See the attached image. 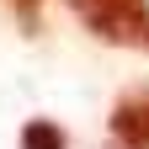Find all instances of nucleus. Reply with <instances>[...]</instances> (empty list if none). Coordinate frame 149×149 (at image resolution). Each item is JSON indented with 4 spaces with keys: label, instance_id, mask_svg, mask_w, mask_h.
I'll use <instances>...</instances> for the list:
<instances>
[{
    "label": "nucleus",
    "instance_id": "1",
    "mask_svg": "<svg viewBox=\"0 0 149 149\" xmlns=\"http://www.w3.org/2000/svg\"><path fill=\"white\" fill-rule=\"evenodd\" d=\"M69 11L101 37V43L149 48V0H69Z\"/></svg>",
    "mask_w": 149,
    "mask_h": 149
},
{
    "label": "nucleus",
    "instance_id": "2",
    "mask_svg": "<svg viewBox=\"0 0 149 149\" xmlns=\"http://www.w3.org/2000/svg\"><path fill=\"white\" fill-rule=\"evenodd\" d=\"M112 139L123 149H149V96H128L112 107Z\"/></svg>",
    "mask_w": 149,
    "mask_h": 149
},
{
    "label": "nucleus",
    "instance_id": "3",
    "mask_svg": "<svg viewBox=\"0 0 149 149\" xmlns=\"http://www.w3.org/2000/svg\"><path fill=\"white\" fill-rule=\"evenodd\" d=\"M22 149H64V128L53 117H32L22 128Z\"/></svg>",
    "mask_w": 149,
    "mask_h": 149
},
{
    "label": "nucleus",
    "instance_id": "4",
    "mask_svg": "<svg viewBox=\"0 0 149 149\" xmlns=\"http://www.w3.org/2000/svg\"><path fill=\"white\" fill-rule=\"evenodd\" d=\"M16 22H22V32H37L43 27V0H11Z\"/></svg>",
    "mask_w": 149,
    "mask_h": 149
}]
</instances>
